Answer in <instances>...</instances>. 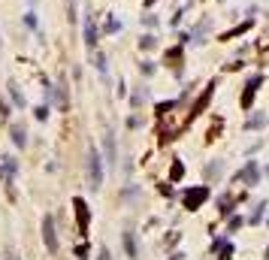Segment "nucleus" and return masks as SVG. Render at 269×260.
Segmentation results:
<instances>
[{
  "label": "nucleus",
  "instance_id": "1",
  "mask_svg": "<svg viewBox=\"0 0 269 260\" xmlns=\"http://www.w3.org/2000/svg\"><path fill=\"white\" fill-rule=\"evenodd\" d=\"M103 185V161H100V151L91 145L88 148V188L97 191Z\"/></svg>",
  "mask_w": 269,
  "mask_h": 260
},
{
  "label": "nucleus",
  "instance_id": "2",
  "mask_svg": "<svg viewBox=\"0 0 269 260\" xmlns=\"http://www.w3.org/2000/svg\"><path fill=\"white\" fill-rule=\"evenodd\" d=\"M73 212H76V227L82 236H88V224H91V209L82 197H73Z\"/></svg>",
  "mask_w": 269,
  "mask_h": 260
},
{
  "label": "nucleus",
  "instance_id": "3",
  "mask_svg": "<svg viewBox=\"0 0 269 260\" xmlns=\"http://www.w3.org/2000/svg\"><path fill=\"white\" fill-rule=\"evenodd\" d=\"M42 242H45L48 254H58V230H55V218L51 215L42 218Z\"/></svg>",
  "mask_w": 269,
  "mask_h": 260
},
{
  "label": "nucleus",
  "instance_id": "4",
  "mask_svg": "<svg viewBox=\"0 0 269 260\" xmlns=\"http://www.w3.org/2000/svg\"><path fill=\"white\" fill-rule=\"evenodd\" d=\"M15 170H18V161H15L12 154H6V158L0 161V179L6 182L9 191H12V176H15Z\"/></svg>",
  "mask_w": 269,
  "mask_h": 260
},
{
  "label": "nucleus",
  "instance_id": "5",
  "mask_svg": "<svg viewBox=\"0 0 269 260\" xmlns=\"http://www.w3.org/2000/svg\"><path fill=\"white\" fill-rule=\"evenodd\" d=\"M9 136H12V145H15V148H24V145H27V127H24L21 121H12V124H9Z\"/></svg>",
  "mask_w": 269,
  "mask_h": 260
},
{
  "label": "nucleus",
  "instance_id": "6",
  "mask_svg": "<svg viewBox=\"0 0 269 260\" xmlns=\"http://www.w3.org/2000/svg\"><path fill=\"white\" fill-rule=\"evenodd\" d=\"M97 36H100L97 21L88 15V18H85V45H88V48H97Z\"/></svg>",
  "mask_w": 269,
  "mask_h": 260
},
{
  "label": "nucleus",
  "instance_id": "7",
  "mask_svg": "<svg viewBox=\"0 0 269 260\" xmlns=\"http://www.w3.org/2000/svg\"><path fill=\"white\" fill-rule=\"evenodd\" d=\"M6 91H9V100H12V106H15V109H24V94H21L18 82H6Z\"/></svg>",
  "mask_w": 269,
  "mask_h": 260
},
{
  "label": "nucleus",
  "instance_id": "8",
  "mask_svg": "<svg viewBox=\"0 0 269 260\" xmlns=\"http://www.w3.org/2000/svg\"><path fill=\"white\" fill-rule=\"evenodd\" d=\"M21 24H24L27 30H39V18H36V12H33V9H27V12L21 15Z\"/></svg>",
  "mask_w": 269,
  "mask_h": 260
},
{
  "label": "nucleus",
  "instance_id": "9",
  "mask_svg": "<svg viewBox=\"0 0 269 260\" xmlns=\"http://www.w3.org/2000/svg\"><path fill=\"white\" fill-rule=\"evenodd\" d=\"M124 248H127L130 257H136V239H133V233H124Z\"/></svg>",
  "mask_w": 269,
  "mask_h": 260
},
{
  "label": "nucleus",
  "instance_id": "10",
  "mask_svg": "<svg viewBox=\"0 0 269 260\" xmlns=\"http://www.w3.org/2000/svg\"><path fill=\"white\" fill-rule=\"evenodd\" d=\"M48 112H51V106H48V103H42V106H36V109H33V115H36L39 121H45V118H48Z\"/></svg>",
  "mask_w": 269,
  "mask_h": 260
},
{
  "label": "nucleus",
  "instance_id": "11",
  "mask_svg": "<svg viewBox=\"0 0 269 260\" xmlns=\"http://www.w3.org/2000/svg\"><path fill=\"white\" fill-rule=\"evenodd\" d=\"M94 67H97V70H100V73H106V58H103V55H100V51H97V55H94Z\"/></svg>",
  "mask_w": 269,
  "mask_h": 260
},
{
  "label": "nucleus",
  "instance_id": "12",
  "mask_svg": "<svg viewBox=\"0 0 269 260\" xmlns=\"http://www.w3.org/2000/svg\"><path fill=\"white\" fill-rule=\"evenodd\" d=\"M12 112H9V103H6V97H0V118H9Z\"/></svg>",
  "mask_w": 269,
  "mask_h": 260
},
{
  "label": "nucleus",
  "instance_id": "13",
  "mask_svg": "<svg viewBox=\"0 0 269 260\" xmlns=\"http://www.w3.org/2000/svg\"><path fill=\"white\" fill-rule=\"evenodd\" d=\"M76 257H79V260H88V245H79V248H76Z\"/></svg>",
  "mask_w": 269,
  "mask_h": 260
},
{
  "label": "nucleus",
  "instance_id": "14",
  "mask_svg": "<svg viewBox=\"0 0 269 260\" xmlns=\"http://www.w3.org/2000/svg\"><path fill=\"white\" fill-rule=\"evenodd\" d=\"M106 151H109V158H115V142H112V136H106Z\"/></svg>",
  "mask_w": 269,
  "mask_h": 260
},
{
  "label": "nucleus",
  "instance_id": "15",
  "mask_svg": "<svg viewBox=\"0 0 269 260\" xmlns=\"http://www.w3.org/2000/svg\"><path fill=\"white\" fill-rule=\"evenodd\" d=\"M97 260H112V257H109V251H106V248H100V254H97Z\"/></svg>",
  "mask_w": 269,
  "mask_h": 260
},
{
  "label": "nucleus",
  "instance_id": "16",
  "mask_svg": "<svg viewBox=\"0 0 269 260\" xmlns=\"http://www.w3.org/2000/svg\"><path fill=\"white\" fill-rule=\"evenodd\" d=\"M27 3H30V6H33V3H36V0H27Z\"/></svg>",
  "mask_w": 269,
  "mask_h": 260
},
{
  "label": "nucleus",
  "instance_id": "17",
  "mask_svg": "<svg viewBox=\"0 0 269 260\" xmlns=\"http://www.w3.org/2000/svg\"><path fill=\"white\" fill-rule=\"evenodd\" d=\"M0 45H3V36H0Z\"/></svg>",
  "mask_w": 269,
  "mask_h": 260
}]
</instances>
